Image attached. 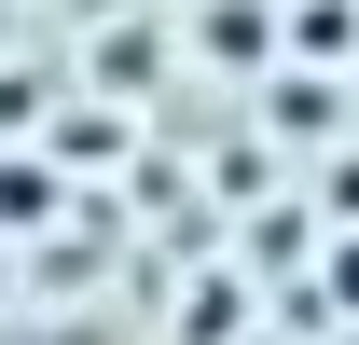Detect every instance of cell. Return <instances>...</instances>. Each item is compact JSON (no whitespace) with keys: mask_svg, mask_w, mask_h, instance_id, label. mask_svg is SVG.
Wrapping results in <instances>:
<instances>
[{"mask_svg":"<svg viewBox=\"0 0 359 345\" xmlns=\"http://www.w3.org/2000/svg\"><path fill=\"white\" fill-rule=\"evenodd\" d=\"M332 318H359V249H332Z\"/></svg>","mask_w":359,"mask_h":345,"instance_id":"7a4b0ae2","label":"cell"},{"mask_svg":"<svg viewBox=\"0 0 359 345\" xmlns=\"http://www.w3.org/2000/svg\"><path fill=\"white\" fill-rule=\"evenodd\" d=\"M318 125H332V97H318L304 69H276V138H318Z\"/></svg>","mask_w":359,"mask_h":345,"instance_id":"6da1fadb","label":"cell"}]
</instances>
